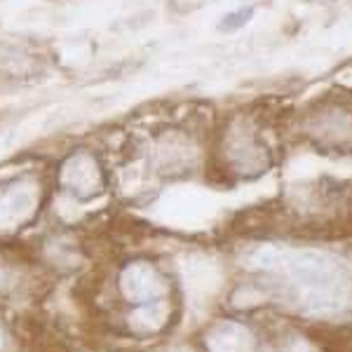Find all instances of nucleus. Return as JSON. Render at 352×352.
Returning <instances> with one entry per match:
<instances>
[{"label":"nucleus","mask_w":352,"mask_h":352,"mask_svg":"<svg viewBox=\"0 0 352 352\" xmlns=\"http://www.w3.org/2000/svg\"><path fill=\"white\" fill-rule=\"evenodd\" d=\"M226 157L232 167H237L240 172H249L254 169L256 162H263V146L256 141V136L252 134V129L244 124H232L226 134Z\"/></svg>","instance_id":"7ed1b4c3"},{"label":"nucleus","mask_w":352,"mask_h":352,"mask_svg":"<svg viewBox=\"0 0 352 352\" xmlns=\"http://www.w3.org/2000/svg\"><path fill=\"white\" fill-rule=\"evenodd\" d=\"M254 16V8L252 5H247V8H237L235 12H228L221 19L219 24V31H237V28H242L244 24H249V19Z\"/></svg>","instance_id":"20e7f679"},{"label":"nucleus","mask_w":352,"mask_h":352,"mask_svg":"<svg viewBox=\"0 0 352 352\" xmlns=\"http://www.w3.org/2000/svg\"><path fill=\"white\" fill-rule=\"evenodd\" d=\"M54 184L73 200H94L109 186V169L104 157L89 146H78L61 155L54 167Z\"/></svg>","instance_id":"f257e3e1"},{"label":"nucleus","mask_w":352,"mask_h":352,"mask_svg":"<svg viewBox=\"0 0 352 352\" xmlns=\"http://www.w3.org/2000/svg\"><path fill=\"white\" fill-rule=\"evenodd\" d=\"M45 184L38 174L0 181V232H16L38 219Z\"/></svg>","instance_id":"f03ea898"}]
</instances>
